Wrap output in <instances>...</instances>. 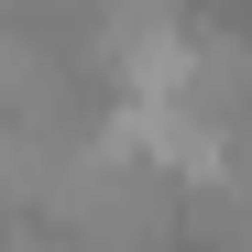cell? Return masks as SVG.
<instances>
[{"label": "cell", "mask_w": 252, "mask_h": 252, "mask_svg": "<svg viewBox=\"0 0 252 252\" xmlns=\"http://www.w3.org/2000/svg\"><path fill=\"white\" fill-rule=\"evenodd\" d=\"M77 132L66 121H0V208H55Z\"/></svg>", "instance_id": "1"}]
</instances>
